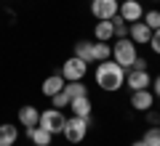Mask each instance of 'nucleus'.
Listing matches in <instances>:
<instances>
[{
	"instance_id": "nucleus-18",
	"label": "nucleus",
	"mask_w": 160,
	"mask_h": 146,
	"mask_svg": "<svg viewBox=\"0 0 160 146\" xmlns=\"http://www.w3.org/2000/svg\"><path fill=\"white\" fill-rule=\"evenodd\" d=\"M64 93L69 98H78V96H88V85H83V80H75V82H64Z\"/></svg>"
},
{
	"instance_id": "nucleus-30",
	"label": "nucleus",
	"mask_w": 160,
	"mask_h": 146,
	"mask_svg": "<svg viewBox=\"0 0 160 146\" xmlns=\"http://www.w3.org/2000/svg\"><path fill=\"white\" fill-rule=\"evenodd\" d=\"M158 109H160V106H158Z\"/></svg>"
},
{
	"instance_id": "nucleus-16",
	"label": "nucleus",
	"mask_w": 160,
	"mask_h": 146,
	"mask_svg": "<svg viewBox=\"0 0 160 146\" xmlns=\"http://www.w3.org/2000/svg\"><path fill=\"white\" fill-rule=\"evenodd\" d=\"M16 138H19V128L16 125H11V122L0 125V146H13Z\"/></svg>"
},
{
	"instance_id": "nucleus-4",
	"label": "nucleus",
	"mask_w": 160,
	"mask_h": 146,
	"mask_svg": "<svg viewBox=\"0 0 160 146\" xmlns=\"http://www.w3.org/2000/svg\"><path fill=\"white\" fill-rule=\"evenodd\" d=\"M64 122H67V117H64L62 109H46V112H40V128H46L51 135H59L64 130Z\"/></svg>"
},
{
	"instance_id": "nucleus-9",
	"label": "nucleus",
	"mask_w": 160,
	"mask_h": 146,
	"mask_svg": "<svg viewBox=\"0 0 160 146\" xmlns=\"http://www.w3.org/2000/svg\"><path fill=\"white\" fill-rule=\"evenodd\" d=\"M131 106L136 109V112H149V109L155 106V93L149 88L144 90H131Z\"/></svg>"
},
{
	"instance_id": "nucleus-3",
	"label": "nucleus",
	"mask_w": 160,
	"mask_h": 146,
	"mask_svg": "<svg viewBox=\"0 0 160 146\" xmlns=\"http://www.w3.org/2000/svg\"><path fill=\"white\" fill-rule=\"evenodd\" d=\"M88 122L91 120H86V117H69L67 122H64V130H62V135L69 141V144H80V141L88 135Z\"/></svg>"
},
{
	"instance_id": "nucleus-23",
	"label": "nucleus",
	"mask_w": 160,
	"mask_h": 146,
	"mask_svg": "<svg viewBox=\"0 0 160 146\" xmlns=\"http://www.w3.org/2000/svg\"><path fill=\"white\" fill-rule=\"evenodd\" d=\"M51 101H53V109H64V106H69V96L62 90V93L51 96Z\"/></svg>"
},
{
	"instance_id": "nucleus-10",
	"label": "nucleus",
	"mask_w": 160,
	"mask_h": 146,
	"mask_svg": "<svg viewBox=\"0 0 160 146\" xmlns=\"http://www.w3.org/2000/svg\"><path fill=\"white\" fill-rule=\"evenodd\" d=\"M128 37H131L136 45H144V43H149V37H152V29H149L144 21H133V24H128Z\"/></svg>"
},
{
	"instance_id": "nucleus-28",
	"label": "nucleus",
	"mask_w": 160,
	"mask_h": 146,
	"mask_svg": "<svg viewBox=\"0 0 160 146\" xmlns=\"http://www.w3.org/2000/svg\"><path fill=\"white\" fill-rule=\"evenodd\" d=\"M131 146H147V144H144V141H133Z\"/></svg>"
},
{
	"instance_id": "nucleus-19",
	"label": "nucleus",
	"mask_w": 160,
	"mask_h": 146,
	"mask_svg": "<svg viewBox=\"0 0 160 146\" xmlns=\"http://www.w3.org/2000/svg\"><path fill=\"white\" fill-rule=\"evenodd\" d=\"M112 56V48H109V43H93V61H107V59Z\"/></svg>"
},
{
	"instance_id": "nucleus-27",
	"label": "nucleus",
	"mask_w": 160,
	"mask_h": 146,
	"mask_svg": "<svg viewBox=\"0 0 160 146\" xmlns=\"http://www.w3.org/2000/svg\"><path fill=\"white\" fill-rule=\"evenodd\" d=\"M152 85H155V96H158V98H160V74H158V77H155V82H152Z\"/></svg>"
},
{
	"instance_id": "nucleus-29",
	"label": "nucleus",
	"mask_w": 160,
	"mask_h": 146,
	"mask_svg": "<svg viewBox=\"0 0 160 146\" xmlns=\"http://www.w3.org/2000/svg\"><path fill=\"white\" fill-rule=\"evenodd\" d=\"M155 3H158V0H155Z\"/></svg>"
},
{
	"instance_id": "nucleus-24",
	"label": "nucleus",
	"mask_w": 160,
	"mask_h": 146,
	"mask_svg": "<svg viewBox=\"0 0 160 146\" xmlns=\"http://www.w3.org/2000/svg\"><path fill=\"white\" fill-rule=\"evenodd\" d=\"M147 45L160 56V29H155V32H152V37H149V43H147Z\"/></svg>"
},
{
	"instance_id": "nucleus-25",
	"label": "nucleus",
	"mask_w": 160,
	"mask_h": 146,
	"mask_svg": "<svg viewBox=\"0 0 160 146\" xmlns=\"http://www.w3.org/2000/svg\"><path fill=\"white\" fill-rule=\"evenodd\" d=\"M144 114H147V122H149V125H160V112L155 114L152 109H149V112H144Z\"/></svg>"
},
{
	"instance_id": "nucleus-14",
	"label": "nucleus",
	"mask_w": 160,
	"mask_h": 146,
	"mask_svg": "<svg viewBox=\"0 0 160 146\" xmlns=\"http://www.w3.org/2000/svg\"><path fill=\"white\" fill-rule=\"evenodd\" d=\"M93 37H96L99 43H109V40L115 37V29H112V19H104V21H99L96 27H93Z\"/></svg>"
},
{
	"instance_id": "nucleus-15",
	"label": "nucleus",
	"mask_w": 160,
	"mask_h": 146,
	"mask_svg": "<svg viewBox=\"0 0 160 146\" xmlns=\"http://www.w3.org/2000/svg\"><path fill=\"white\" fill-rule=\"evenodd\" d=\"M27 135L32 138V144H35V146H51V141H53V135L48 133L46 128H40V125L29 128V130H27Z\"/></svg>"
},
{
	"instance_id": "nucleus-1",
	"label": "nucleus",
	"mask_w": 160,
	"mask_h": 146,
	"mask_svg": "<svg viewBox=\"0 0 160 146\" xmlns=\"http://www.w3.org/2000/svg\"><path fill=\"white\" fill-rule=\"evenodd\" d=\"M96 85L102 90H107V93H118L123 85H126V69L120 67V64L115 61H99L96 67Z\"/></svg>"
},
{
	"instance_id": "nucleus-22",
	"label": "nucleus",
	"mask_w": 160,
	"mask_h": 146,
	"mask_svg": "<svg viewBox=\"0 0 160 146\" xmlns=\"http://www.w3.org/2000/svg\"><path fill=\"white\" fill-rule=\"evenodd\" d=\"M142 141H144L147 146H160V128H158V125H152V128L144 133V138H142Z\"/></svg>"
},
{
	"instance_id": "nucleus-12",
	"label": "nucleus",
	"mask_w": 160,
	"mask_h": 146,
	"mask_svg": "<svg viewBox=\"0 0 160 146\" xmlns=\"http://www.w3.org/2000/svg\"><path fill=\"white\" fill-rule=\"evenodd\" d=\"M64 82H67V80H64L62 74H51V77L43 80L40 90H43V96H48V98H51V96H56V93H62V90H64Z\"/></svg>"
},
{
	"instance_id": "nucleus-8",
	"label": "nucleus",
	"mask_w": 160,
	"mask_h": 146,
	"mask_svg": "<svg viewBox=\"0 0 160 146\" xmlns=\"http://www.w3.org/2000/svg\"><path fill=\"white\" fill-rule=\"evenodd\" d=\"M126 85L131 90H144L152 85V77H149L147 69H128L126 72Z\"/></svg>"
},
{
	"instance_id": "nucleus-26",
	"label": "nucleus",
	"mask_w": 160,
	"mask_h": 146,
	"mask_svg": "<svg viewBox=\"0 0 160 146\" xmlns=\"http://www.w3.org/2000/svg\"><path fill=\"white\" fill-rule=\"evenodd\" d=\"M131 69H147V59L136 56V59H133V64H131Z\"/></svg>"
},
{
	"instance_id": "nucleus-5",
	"label": "nucleus",
	"mask_w": 160,
	"mask_h": 146,
	"mask_svg": "<svg viewBox=\"0 0 160 146\" xmlns=\"http://www.w3.org/2000/svg\"><path fill=\"white\" fill-rule=\"evenodd\" d=\"M86 72H88V64L83 61V59H78V56H72V59H67V61L62 64V77L67 80V82H75V80H83L86 77Z\"/></svg>"
},
{
	"instance_id": "nucleus-17",
	"label": "nucleus",
	"mask_w": 160,
	"mask_h": 146,
	"mask_svg": "<svg viewBox=\"0 0 160 146\" xmlns=\"http://www.w3.org/2000/svg\"><path fill=\"white\" fill-rule=\"evenodd\" d=\"M75 56L83 59L86 64H91L93 61V43H88V40H78V43H75Z\"/></svg>"
},
{
	"instance_id": "nucleus-7",
	"label": "nucleus",
	"mask_w": 160,
	"mask_h": 146,
	"mask_svg": "<svg viewBox=\"0 0 160 146\" xmlns=\"http://www.w3.org/2000/svg\"><path fill=\"white\" fill-rule=\"evenodd\" d=\"M118 0H91V16L104 21V19H112L118 16Z\"/></svg>"
},
{
	"instance_id": "nucleus-2",
	"label": "nucleus",
	"mask_w": 160,
	"mask_h": 146,
	"mask_svg": "<svg viewBox=\"0 0 160 146\" xmlns=\"http://www.w3.org/2000/svg\"><path fill=\"white\" fill-rule=\"evenodd\" d=\"M136 56H139V45L131 37H118L115 40V45H112V61L115 64H120L123 69H131Z\"/></svg>"
},
{
	"instance_id": "nucleus-11",
	"label": "nucleus",
	"mask_w": 160,
	"mask_h": 146,
	"mask_svg": "<svg viewBox=\"0 0 160 146\" xmlns=\"http://www.w3.org/2000/svg\"><path fill=\"white\" fill-rule=\"evenodd\" d=\"M91 98L88 96H78V98H69V109H72V114L75 117H86V120H91Z\"/></svg>"
},
{
	"instance_id": "nucleus-13",
	"label": "nucleus",
	"mask_w": 160,
	"mask_h": 146,
	"mask_svg": "<svg viewBox=\"0 0 160 146\" xmlns=\"http://www.w3.org/2000/svg\"><path fill=\"white\" fill-rule=\"evenodd\" d=\"M38 122H40V112L35 106H29V104H27V106L19 109V125H22V128L29 130V128H35Z\"/></svg>"
},
{
	"instance_id": "nucleus-6",
	"label": "nucleus",
	"mask_w": 160,
	"mask_h": 146,
	"mask_svg": "<svg viewBox=\"0 0 160 146\" xmlns=\"http://www.w3.org/2000/svg\"><path fill=\"white\" fill-rule=\"evenodd\" d=\"M118 16L123 19V21L133 24V21H142L144 8H142V3H139V0H123V3L118 6Z\"/></svg>"
},
{
	"instance_id": "nucleus-20",
	"label": "nucleus",
	"mask_w": 160,
	"mask_h": 146,
	"mask_svg": "<svg viewBox=\"0 0 160 146\" xmlns=\"http://www.w3.org/2000/svg\"><path fill=\"white\" fill-rule=\"evenodd\" d=\"M142 21L147 24V27L152 29V32H155V29H160V11H155V8H152V11H144Z\"/></svg>"
},
{
	"instance_id": "nucleus-21",
	"label": "nucleus",
	"mask_w": 160,
	"mask_h": 146,
	"mask_svg": "<svg viewBox=\"0 0 160 146\" xmlns=\"http://www.w3.org/2000/svg\"><path fill=\"white\" fill-rule=\"evenodd\" d=\"M112 29H115V40L128 37V21H123L120 16H112Z\"/></svg>"
}]
</instances>
